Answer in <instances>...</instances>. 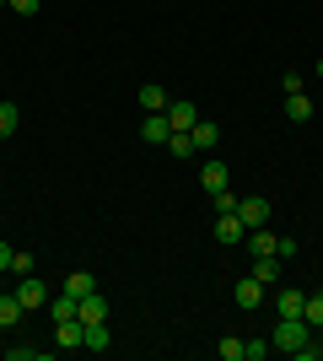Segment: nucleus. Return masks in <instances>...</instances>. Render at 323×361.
<instances>
[{
    "label": "nucleus",
    "instance_id": "f257e3e1",
    "mask_svg": "<svg viewBox=\"0 0 323 361\" xmlns=\"http://www.w3.org/2000/svg\"><path fill=\"white\" fill-rule=\"evenodd\" d=\"M308 340H312V324H308V318H280L275 334H270V345H280L286 356H296V350L308 345Z\"/></svg>",
    "mask_w": 323,
    "mask_h": 361
},
{
    "label": "nucleus",
    "instance_id": "f03ea898",
    "mask_svg": "<svg viewBox=\"0 0 323 361\" xmlns=\"http://www.w3.org/2000/svg\"><path fill=\"white\" fill-rule=\"evenodd\" d=\"M16 302H22V313H38V307H49V286L38 281V275H22V286H16Z\"/></svg>",
    "mask_w": 323,
    "mask_h": 361
},
{
    "label": "nucleus",
    "instance_id": "7ed1b4c3",
    "mask_svg": "<svg viewBox=\"0 0 323 361\" xmlns=\"http://www.w3.org/2000/svg\"><path fill=\"white\" fill-rule=\"evenodd\" d=\"M237 216H243V226H248V232H253V226H270V200H264V195L237 200Z\"/></svg>",
    "mask_w": 323,
    "mask_h": 361
},
{
    "label": "nucleus",
    "instance_id": "20e7f679",
    "mask_svg": "<svg viewBox=\"0 0 323 361\" xmlns=\"http://www.w3.org/2000/svg\"><path fill=\"white\" fill-rule=\"evenodd\" d=\"M232 302H237L243 313H253V307H264V286L253 281V275H243V281L232 286Z\"/></svg>",
    "mask_w": 323,
    "mask_h": 361
},
{
    "label": "nucleus",
    "instance_id": "39448f33",
    "mask_svg": "<svg viewBox=\"0 0 323 361\" xmlns=\"http://www.w3.org/2000/svg\"><path fill=\"white\" fill-rule=\"evenodd\" d=\"M167 135H172L167 114H146V119H140V140H146V146H167Z\"/></svg>",
    "mask_w": 323,
    "mask_h": 361
},
{
    "label": "nucleus",
    "instance_id": "423d86ee",
    "mask_svg": "<svg viewBox=\"0 0 323 361\" xmlns=\"http://www.w3.org/2000/svg\"><path fill=\"white\" fill-rule=\"evenodd\" d=\"M243 216L237 211H227V216H215V243H221V248H232V243H243Z\"/></svg>",
    "mask_w": 323,
    "mask_h": 361
},
{
    "label": "nucleus",
    "instance_id": "0eeeda50",
    "mask_svg": "<svg viewBox=\"0 0 323 361\" xmlns=\"http://www.w3.org/2000/svg\"><path fill=\"white\" fill-rule=\"evenodd\" d=\"M167 124L172 130H194V124H200V108L189 103V97H172L167 103Z\"/></svg>",
    "mask_w": 323,
    "mask_h": 361
},
{
    "label": "nucleus",
    "instance_id": "6e6552de",
    "mask_svg": "<svg viewBox=\"0 0 323 361\" xmlns=\"http://www.w3.org/2000/svg\"><path fill=\"white\" fill-rule=\"evenodd\" d=\"M227 178H232V167H227V162H215V157H205V167H200L205 195H221V189H227Z\"/></svg>",
    "mask_w": 323,
    "mask_h": 361
},
{
    "label": "nucleus",
    "instance_id": "1a4fd4ad",
    "mask_svg": "<svg viewBox=\"0 0 323 361\" xmlns=\"http://www.w3.org/2000/svg\"><path fill=\"white\" fill-rule=\"evenodd\" d=\"M189 140H194V151H205V157H210V151H215V140H221V124L200 119L194 130H189Z\"/></svg>",
    "mask_w": 323,
    "mask_h": 361
},
{
    "label": "nucleus",
    "instance_id": "9d476101",
    "mask_svg": "<svg viewBox=\"0 0 323 361\" xmlns=\"http://www.w3.org/2000/svg\"><path fill=\"white\" fill-rule=\"evenodd\" d=\"M286 119H291V124L312 119V97H308V92H286Z\"/></svg>",
    "mask_w": 323,
    "mask_h": 361
},
{
    "label": "nucleus",
    "instance_id": "9b49d317",
    "mask_svg": "<svg viewBox=\"0 0 323 361\" xmlns=\"http://www.w3.org/2000/svg\"><path fill=\"white\" fill-rule=\"evenodd\" d=\"M49 318H54V324H65V318H81V302L70 297V291H60V297H49Z\"/></svg>",
    "mask_w": 323,
    "mask_h": 361
},
{
    "label": "nucleus",
    "instance_id": "f8f14e48",
    "mask_svg": "<svg viewBox=\"0 0 323 361\" xmlns=\"http://www.w3.org/2000/svg\"><path fill=\"white\" fill-rule=\"evenodd\" d=\"M81 324H108V297H103V291L81 297Z\"/></svg>",
    "mask_w": 323,
    "mask_h": 361
},
{
    "label": "nucleus",
    "instance_id": "ddd939ff",
    "mask_svg": "<svg viewBox=\"0 0 323 361\" xmlns=\"http://www.w3.org/2000/svg\"><path fill=\"white\" fill-rule=\"evenodd\" d=\"M253 281H259V286L270 291V286H275V281H280V259H275V254H264V259H253Z\"/></svg>",
    "mask_w": 323,
    "mask_h": 361
},
{
    "label": "nucleus",
    "instance_id": "4468645a",
    "mask_svg": "<svg viewBox=\"0 0 323 361\" xmlns=\"http://www.w3.org/2000/svg\"><path fill=\"white\" fill-rule=\"evenodd\" d=\"M248 254H253V259L275 254V232H270V226H253V232H248Z\"/></svg>",
    "mask_w": 323,
    "mask_h": 361
},
{
    "label": "nucleus",
    "instance_id": "2eb2a0df",
    "mask_svg": "<svg viewBox=\"0 0 323 361\" xmlns=\"http://www.w3.org/2000/svg\"><path fill=\"white\" fill-rule=\"evenodd\" d=\"M167 87H140V108H146V114H167Z\"/></svg>",
    "mask_w": 323,
    "mask_h": 361
},
{
    "label": "nucleus",
    "instance_id": "dca6fc26",
    "mask_svg": "<svg viewBox=\"0 0 323 361\" xmlns=\"http://www.w3.org/2000/svg\"><path fill=\"white\" fill-rule=\"evenodd\" d=\"M275 307H280V318H302V307H308V291H280Z\"/></svg>",
    "mask_w": 323,
    "mask_h": 361
},
{
    "label": "nucleus",
    "instance_id": "f3484780",
    "mask_svg": "<svg viewBox=\"0 0 323 361\" xmlns=\"http://www.w3.org/2000/svg\"><path fill=\"white\" fill-rule=\"evenodd\" d=\"M65 291L81 302V297H92V291H97V281H92L87 270H70V275H65Z\"/></svg>",
    "mask_w": 323,
    "mask_h": 361
},
{
    "label": "nucleus",
    "instance_id": "a211bd4d",
    "mask_svg": "<svg viewBox=\"0 0 323 361\" xmlns=\"http://www.w3.org/2000/svg\"><path fill=\"white\" fill-rule=\"evenodd\" d=\"M16 318H22V302H16V291H6L0 297V329H16Z\"/></svg>",
    "mask_w": 323,
    "mask_h": 361
},
{
    "label": "nucleus",
    "instance_id": "6ab92c4d",
    "mask_svg": "<svg viewBox=\"0 0 323 361\" xmlns=\"http://www.w3.org/2000/svg\"><path fill=\"white\" fill-rule=\"evenodd\" d=\"M16 124H22V108H16V103H0V140L16 135Z\"/></svg>",
    "mask_w": 323,
    "mask_h": 361
},
{
    "label": "nucleus",
    "instance_id": "aec40b11",
    "mask_svg": "<svg viewBox=\"0 0 323 361\" xmlns=\"http://www.w3.org/2000/svg\"><path fill=\"white\" fill-rule=\"evenodd\" d=\"M108 345H113L108 324H87V350H108Z\"/></svg>",
    "mask_w": 323,
    "mask_h": 361
},
{
    "label": "nucleus",
    "instance_id": "412c9836",
    "mask_svg": "<svg viewBox=\"0 0 323 361\" xmlns=\"http://www.w3.org/2000/svg\"><path fill=\"white\" fill-rule=\"evenodd\" d=\"M302 318H308V324H312V334L323 329V291H312V297H308V307H302Z\"/></svg>",
    "mask_w": 323,
    "mask_h": 361
},
{
    "label": "nucleus",
    "instance_id": "4be33fe9",
    "mask_svg": "<svg viewBox=\"0 0 323 361\" xmlns=\"http://www.w3.org/2000/svg\"><path fill=\"white\" fill-rule=\"evenodd\" d=\"M167 151H172V157H194V140H189V130H172V135H167Z\"/></svg>",
    "mask_w": 323,
    "mask_h": 361
},
{
    "label": "nucleus",
    "instance_id": "5701e85b",
    "mask_svg": "<svg viewBox=\"0 0 323 361\" xmlns=\"http://www.w3.org/2000/svg\"><path fill=\"white\" fill-rule=\"evenodd\" d=\"M243 345H248V340H237V334H227V340H221V345H215V350H221V361H243Z\"/></svg>",
    "mask_w": 323,
    "mask_h": 361
},
{
    "label": "nucleus",
    "instance_id": "b1692460",
    "mask_svg": "<svg viewBox=\"0 0 323 361\" xmlns=\"http://www.w3.org/2000/svg\"><path fill=\"white\" fill-rule=\"evenodd\" d=\"M210 205H215V216H227V211H237V195L221 189V195H210Z\"/></svg>",
    "mask_w": 323,
    "mask_h": 361
},
{
    "label": "nucleus",
    "instance_id": "393cba45",
    "mask_svg": "<svg viewBox=\"0 0 323 361\" xmlns=\"http://www.w3.org/2000/svg\"><path fill=\"white\" fill-rule=\"evenodd\" d=\"M275 259H280V264H286V259H296V238H291V232H286V238H275Z\"/></svg>",
    "mask_w": 323,
    "mask_h": 361
},
{
    "label": "nucleus",
    "instance_id": "a878e982",
    "mask_svg": "<svg viewBox=\"0 0 323 361\" xmlns=\"http://www.w3.org/2000/svg\"><path fill=\"white\" fill-rule=\"evenodd\" d=\"M264 356H270V340H248L243 345V361H264Z\"/></svg>",
    "mask_w": 323,
    "mask_h": 361
},
{
    "label": "nucleus",
    "instance_id": "bb28decb",
    "mask_svg": "<svg viewBox=\"0 0 323 361\" xmlns=\"http://www.w3.org/2000/svg\"><path fill=\"white\" fill-rule=\"evenodd\" d=\"M11 270L16 275H32V254H11Z\"/></svg>",
    "mask_w": 323,
    "mask_h": 361
},
{
    "label": "nucleus",
    "instance_id": "cd10ccee",
    "mask_svg": "<svg viewBox=\"0 0 323 361\" xmlns=\"http://www.w3.org/2000/svg\"><path fill=\"white\" fill-rule=\"evenodd\" d=\"M11 11H22V16H32V11H38V0H11Z\"/></svg>",
    "mask_w": 323,
    "mask_h": 361
},
{
    "label": "nucleus",
    "instance_id": "c85d7f7f",
    "mask_svg": "<svg viewBox=\"0 0 323 361\" xmlns=\"http://www.w3.org/2000/svg\"><path fill=\"white\" fill-rule=\"evenodd\" d=\"M11 254H16L11 243H0V270H11Z\"/></svg>",
    "mask_w": 323,
    "mask_h": 361
},
{
    "label": "nucleus",
    "instance_id": "c756f323",
    "mask_svg": "<svg viewBox=\"0 0 323 361\" xmlns=\"http://www.w3.org/2000/svg\"><path fill=\"white\" fill-rule=\"evenodd\" d=\"M318 356H323V329H318Z\"/></svg>",
    "mask_w": 323,
    "mask_h": 361
},
{
    "label": "nucleus",
    "instance_id": "7c9ffc66",
    "mask_svg": "<svg viewBox=\"0 0 323 361\" xmlns=\"http://www.w3.org/2000/svg\"><path fill=\"white\" fill-rule=\"evenodd\" d=\"M318 81H323V60H318Z\"/></svg>",
    "mask_w": 323,
    "mask_h": 361
},
{
    "label": "nucleus",
    "instance_id": "2f4dec72",
    "mask_svg": "<svg viewBox=\"0 0 323 361\" xmlns=\"http://www.w3.org/2000/svg\"><path fill=\"white\" fill-rule=\"evenodd\" d=\"M0 6H11V0H0Z\"/></svg>",
    "mask_w": 323,
    "mask_h": 361
}]
</instances>
